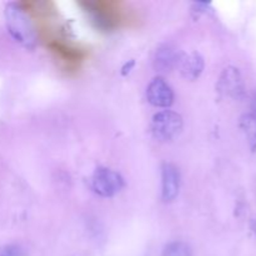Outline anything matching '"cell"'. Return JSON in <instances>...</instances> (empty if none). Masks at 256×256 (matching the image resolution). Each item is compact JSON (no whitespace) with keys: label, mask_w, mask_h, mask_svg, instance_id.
<instances>
[{"label":"cell","mask_w":256,"mask_h":256,"mask_svg":"<svg viewBox=\"0 0 256 256\" xmlns=\"http://www.w3.org/2000/svg\"><path fill=\"white\" fill-rule=\"evenodd\" d=\"M182 176L176 165L164 162L162 166V199L165 202H172L176 199L180 192Z\"/></svg>","instance_id":"cell-6"},{"label":"cell","mask_w":256,"mask_h":256,"mask_svg":"<svg viewBox=\"0 0 256 256\" xmlns=\"http://www.w3.org/2000/svg\"><path fill=\"white\" fill-rule=\"evenodd\" d=\"M146 99L152 106L168 109L174 102V92L164 78L156 76L148 85Z\"/></svg>","instance_id":"cell-5"},{"label":"cell","mask_w":256,"mask_h":256,"mask_svg":"<svg viewBox=\"0 0 256 256\" xmlns=\"http://www.w3.org/2000/svg\"><path fill=\"white\" fill-rule=\"evenodd\" d=\"M239 125L246 136L252 150H256V118L252 114L242 115L240 118Z\"/></svg>","instance_id":"cell-9"},{"label":"cell","mask_w":256,"mask_h":256,"mask_svg":"<svg viewBox=\"0 0 256 256\" xmlns=\"http://www.w3.org/2000/svg\"><path fill=\"white\" fill-rule=\"evenodd\" d=\"M184 122L182 115L172 110H162L156 112L152 119V134L160 142H172L182 132Z\"/></svg>","instance_id":"cell-2"},{"label":"cell","mask_w":256,"mask_h":256,"mask_svg":"<svg viewBox=\"0 0 256 256\" xmlns=\"http://www.w3.org/2000/svg\"><path fill=\"white\" fill-rule=\"evenodd\" d=\"M0 256H5V254L2 252V250H0Z\"/></svg>","instance_id":"cell-14"},{"label":"cell","mask_w":256,"mask_h":256,"mask_svg":"<svg viewBox=\"0 0 256 256\" xmlns=\"http://www.w3.org/2000/svg\"><path fill=\"white\" fill-rule=\"evenodd\" d=\"M162 256H192V250L186 242H172L165 246Z\"/></svg>","instance_id":"cell-10"},{"label":"cell","mask_w":256,"mask_h":256,"mask_svg":"<svg viewBox=\"0 0 256 256\" xmlns=\"http://www.w3.org/2000/svg\"><path fill=\"white\" fill-rule=\"evenodd\" d=\"M252 232H254V234L256 235V219H254L252 222Z\"/></svg>","instance_id":"cell-13"},{"label":"cell","mask_w":256,"mask_h":256,"mask_svg":"<svg viewBox=\"0 0 256 256\" xmlns=\"http://www.w3.org/2000/svg\"><path fill=\"white\" fill-rule=\"evenodd\" d=\"M252 115H254L256 118V92H254V95H252V112H250Z\"/></svg>","instance_id":"cell-12"},{"label":"cell","mask_w":256,"mask_h":256,"mask_svg":"<svg viewBox=\"0 0 256 256\" xmlns=\"http://www.w3.org/2000/svg\"><path fill=\"white\" fill-rule=\"evenodd\" d=\"M204 58L199 52H180L176 68L185 80H196L204 72Z\"/></svg>","instance_id":"cell-7"},{"label":"cell","mask_w":256,"mask_h":256,"mask_svg":"<svg viewBox=\"0 0 256 256\" xmlns=\"http://www.w3.org/2000/svg\"><path fill=\"white\" fill-rule=\"evenodd\" d=\"M5 22L10 36L25 49H34L38 38L32 19L18 2H9L5 6Z\"/></svg>","instance_id":"cell-1"},{"label":"cell","mask_w":256,"mask_h":256,"mask_svg":"<svg viewBox=\"0 0 256 256\" xmlns=\"http://www.w3.org/2000/svg\"><path fill=\"white\" fill-rule=\"evenodd\" d=\"M216 90L222 96L240 100L245 96V84L242 72L235 66H228L220 74Z\"/></svg>","instance_id":"cell-4"},{"label":"cell","mask_w":256,"mask_h":256,"mask_svg":"<svg viewBox=\"0 0 256 256\" xmlns=\"http://www.w3.org/2000/svg\"><path fill=\"white\" fill-rule=\"evenodd\" d=\"M92 189L102 198H112L125 186L124 178L109 168H98L92 176Z\"/></svg>","instance_id":"cell-3"},{"label":"cell","mask_w":256,"mask_h":256,"mask_svg":"<svg viewBox=\"0 0 256 256\" xmlns=\"http://www.w3.org/2000/svg\"><path fill=\"white\" fill-rule=\"evenodd\" d=\"M180 52H178L170 45H162L155 52L152 65L154 69L159 72H168L176 68L178 59H179Z\"/></svg>","instance_id":"cell-8"},{"label":"cell","mask_w":256,"mask_h":256,"mask_svg":"<svg viewBox=\"0 0 256 256\" xmlns=\"http://www.w3.org/2000/svg\"><path fill=\"white\" fill-rule=\"evenodd\" d=\"M134 66H135V62H134V60H129V62H125L124 66L122 68V76H126V75L129 74L130 72H132V69Z\"/></svg>","instance_id":"cell-11"}]
</instances>
